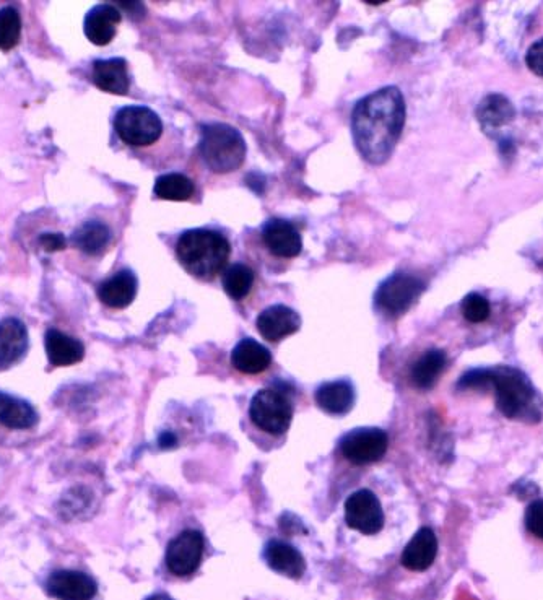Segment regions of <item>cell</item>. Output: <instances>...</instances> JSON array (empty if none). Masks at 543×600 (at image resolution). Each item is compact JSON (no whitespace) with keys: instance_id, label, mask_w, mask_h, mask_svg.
Wrapping results in <instances>:
<instances>
[{"instance_id":"6da1fadb","label":"cell","mask_w":543,"mask_h":600,"mask_svg":"<svg viewBox=\"0 0 543 600\" xmlns=\"http://www.w3.org/2000/svg\"><path fill=\"white\" fill-rule=\"evenodd\" d=\"M407 106L397 87H384L358 101L352 113L353 142L371 165H383L399 144Z\"/></svg>"},{"instance_id":"7a4b0ae2","label":"cell","mask_w":543,"mask_h":600,"mask_svg":"<svg viewBox=\"0 0 543 600\" xmlns=\"http://www.w3.org/2000/svg\"><path fill=\"white\" fill-rule=\"evenodd\" d=\"M459 391L495 389L496 405L504 417L519 422L537 423L542 420L543 402L539 392L524 371L513 366L477 368L462 374L457 383Z\"/></svg>"},{"instance_id":"3957f363","label":"cell","mask_w":543,"mask_h":600,"mask_svg":"<svg viewBox=\"0 0 543 600\" xmlns=\"http://www.w3.org/2000/svg\"><path fill=\"white\" fill-rule=\"evenodd\" d=\"M230 254V241L222 233L205 228L184 231L176 243L178 261L197 279H215L225 269Z\"/></svg>"},{"instance_id":"277c9868","label":"cell","mask_w":543,"mask_h":600,"mask_svg":"<svg viewBox=\"0 0 543 600\" xmlns=\"http://www.w3.org/2000/svg\"><path fill=\"white\" fill-rule=\"evenodd\" d=\"M199 152L213 173L226 174L243 166L248 147L238 129L215 122L200 127Z\"/></svg>"},{"instance_id":"5b68a950","label":"cell","mask_w":543,"mask_h":600,"mask_svg":"<svg viewBox=\"0 0 543 600\" xmlns=\"http://www.w3.org/2000/svg\"><path fill=\"white\" fill-rule=\"evenodd\" d=\"M114 129L124 144L131 147H148L160 139L163 134V122L160 116L147 106H124L116 113Z\"/></svg>"},{"instance_id":"8992f818","label":"cell","mask_w":543,"mask_h":600,"mask_svg":"<svg viewBox=\"0 0 543 600\" xmlns=\"http://www.w3.org/2000/svg\"><path fill=\"white\" fill-rule=\"evenodd\" d=\"M425 288L426 283L415 275L394 274L379 285L374 305L387 318H399L412 308Z\"/></svg>"},{"instance_id":"52a82bcc","label":"cell","mask_w":543,"mask_h":600,"mask_svg":"<svg viewBox=\"0 0 543 600\" xmlns=\"http://www.w3.org/2000/svg\"><path fill=\"white\" fill-rule=\"evenodd\" d=\"M249 415L259 430L270 435H282L292 423V402L282 391L262 389L252 397Z\"/></svg>"},{"instance_id":"ba28073f","label":"cell","mask_w":543,"mask_h":600,"mask_svg":"<svg viewBox=\"0 0 543 600\" xmlns=\"http://www.w3.org/2000/svg\"><path fill=\"white\" fill-rule=\"evenodd\" d=\"M339 448L352 464L366 466L383 459L389 448V436L381 428H357L340 440Z\"/></svg>"},{"instance_id":"9c48e42d","label":"cell","mask_w":543,"mask_h":600,"mask_svg":"<svg viewBox=\"0 0 543 600\" xmlns=\"http://www.w3.org/2000/svg\"><path fill=\"white\" fill-rule=\"evenodd\" d=\"M345 521L360 534L374 535L384 527L383 506L371 490H358L345 503Z\"/></svg>"},{"instance_id":"30bf717a","label":"cell","mask_w":543,"mask_h":600,"mask_svg":"<svg viewBox=\"0 0 543 600\" xmlns=\"http://www.w3.org/2000/svg\"><path fill=\"white\" fill-rule=\"evenodd\" d=\"M204 535L184 531L176 535L166 548V566L174 576H189L199 568L204 555Z\"/></svg>"},{"instance_id":"8fae6325","label":"cell","mask_w":543,"mask_h":600,"mask_svg":"<svg viewBox=\"0 0 543 600\" xmlns=\"http://www.w3.org/2000/svg\"><path fill=\"white\" fill-rule=\"evenodd\" d=\"M46 591L57 600H93L98 584L82 571L59 570L49 576Z\"/></svg>"},{"instance_id":"7c38bea8","label":"cell","mask_w":543,"mask_h":600,"mask_svg":"<svg viewBox=\"0 0 543 600\" xmlns=\"http://www.w3.org/2000/svg\"><path fill=\"white\" fill-rule=\"evenodd\" d=\"M262 240L270 253L282 259H293L303 251V238L293 223L272 218L262 228Z\"/></svg>"},{"instance_id":"4fadbf2b","label":"cell","mask_w":543,"mask_h":600,"mask_svg":"<svg viewBox=\"0 0 543 600\" xmlns=\"http://www.w3.org/2000/svg\"><path fill=\"white\" fill-rule=\"evenodd\" d=\"M30 347L28 329L20 319L0 321V371L9 370L27 355Z\"/></svg>"},{"instance_id":"5bb4252c","label":"cell","mask_w":543,"mask_h":600,"mask_svg":"<svg viewBox=\"0 0 543 600\" xmlns=\"http://www.w3.org/2000/svg\"><path fill=\"white\" fill-rule=\"evenodd\" d=\"M257 331L269 342H280L288 335L300 331L301 318L295 309L274 305L264 309L256 321Z\"/></svg>"},{"instance_id":"9a60e30c","label":"cell","mask_w":543,"mask_h":600,"mask_svg":"<svg viewBox=\"0 0 543 600\" xmlns=\"http://www.w3.org/2000/svg\"><path fill=\"white\" fill-rule=\"evenodd\" d=\"M121 20V10L116 5H96L85 17L83 31H85L88 41H92L95 46H106L114 40L116 30H118L116 27Z\"/></svg>"},{"instance_id":"2e32d148","label":"cell","mask_w":543,"mask_h":600,"mask_svg":"<svg viewBox=\"0 0 543 600\" xmlns=\"http://www.w3.org/2000/svg\"><path fill=\"white\" fill-rule=\"evenodd\" d=\"M92 80L100 90L113 95H127L131 90L127 61L122 57L98 59L93 62Z\"/></svg>"},{"instance_id":"e0dca14e","label":"cell","mask_w":543,"mask_h":600,"mask_svg":"<svg viewBox=\"0 0 543 600\" xmlns=\"http://www.w3.org/2000/svg\"><path fill=\"white\" fill-rule=\"evenodd\" d=\"M137 288H139V280L134 272L122 269L101 283L98 287V298L108 308L124 309L132 305V301L137 296Z\"/></svg>"},{"instance_id":"ac0fdd59","label":"cell","mask_w":543,"mask_h":600,"mask_svg":"<svg viewBox=\"0 0 543 600\" xmlns=\"http://www.w3.org/2000/svg\"><path fill=\"white\" fill-rule=\"evenodd\" d=\"M438 555V539L430 527H422L413 535L404 552L402 565L410 571H426L435 563Z\"/></svg>"},{"instance_id":"d6986e66","label":"cell","mask_w":543,"mask_h":600,"mask_svg":"<svg viewBox=\"0 0 543 600\" xmlns=\"http://www.w3.org/2000/svg\"><path fill=\"white\" fill-rule=\"evenodd\" d=\"M516 118V109L513 103L501 95V93H491L485 96L477 108V119L482 126L485 134L496 135L501 127L506 126L509 122H513Z\"/></svg>"},{"instance_id":"ffe728a7","label":"cell","mask_w":543,"mask_h":600,"mask_svg":"<svg viewBox=\"0 0 543 600\" xmlns=\"http://www.w3.org/2000/svg\"><path fill=\"white\" fill-rule=\"evenodd\" d=\"M269 568L287 578L300 579L306 571V561L295 547L280 540H272L264 550Z\"/></svg>"},{"instance_id":"44dd1931","label":"cell","mask_w":543,"mask_h":600,"mask_svg":"<svg viewBox=\"0 0 543 600\" xmlns=\"http://www.w3.org/2000/svg\"><path fill=\"white\" fill-rule=\"evenodd\" d=\"M44 347L48 353L49 363L53 366L75 365L85 357V347L82 342L57 329H48L44 335Z\"/></svg>"},{"instance_id":"7402d4cb","label":"cell","mask_w":543,"mask_h":600,"mask_svg":"<svg viewBox=\"0 0 543 600\" xmlns=\"http://www.w3.org/2000/svg\"><path fill=\"white\" fill-rule=\"evenodd\" d=\"M231 363L239 373H264L272 363V353L257 340L243 339L231 352Z\"/></svg>"},{"instance_id":"603a6c76","label":"cell","mask_w":543,"mask_h":600,"mask_svg":"<svg viewBox=\"0 0 543 600\" xmlns=\"http://www.w3.org/2000/svg\"><path fill=\"white\" fill-rule=\"evenodd\" d=\"M38 423L35 407L27 400L0 392V425L12 430H28Z\"/></svg>"},{"instance_id":"cb8c5ba5","label":"cell","mask_w":543,"mask_h":600,"mask_svg":"<svg viewBox=\"0 0 543 600\" xmlns=\"http://www.w3.org/2000/svg\"><path fill=\"white\" fill-rule=\"evenodd\" d=\"M316 402L327 414L345 415L355 404V391L347 381L322 384L316 391Z\"/></svg>"},{"instance_id":"d4e9b609","label":"cell","mask_w":543,"mask_h":600,"mask_svg":"<svg viewBox=\"0 0 543 600\" xmlns=\"http://www.w3.org/2000/svg\"><path fill=\"white\" fill-rule=\"evenodd\" d=\"M446 361H448L446 353L438 348L423 353L422 358L413 365L412 374H410L413 386L423 389V391L435 386L439 376L446 368Z\"/></svg>"},{"instance_id":"484cf974","label":"cell","mask_w":543,"mask_h":600,"mask_svg":"<svg viewBox=\"0 0 543 600\" xmlns=\"http://www.w3.org/2000/svg\"><path fill=\"white\" fill-rule=\"evenodd\" d=\"M111 241V230L105 223L87 222L77 228L72 235V243L75 248L88 256H98L105 251Z\"/></svg>"},{"instance_id":"4316f807","label":"cell","mask_w":543,"mask_h":600,"mask_svg":"<svg viewBox=\"0 0 543 600\" xmlns=\"http://www.w3.org/2000/svg\"><path fill=\"white\" fill-rule=\"evenodd\" d=\"M153 192L161 200L184 202L194 196L196 186L192 183V179L187 178L186 174L168 173L158 176L155 186H153Z\"/></svg>"},{"instance_id":"83f0119b","label":"cell","mask_w":543,"mask_h":600,"mask_svg":"<svg viewBox=\"0 0 543 600\" xmlns=\"http://www.w3.org/2000/svg\"><path fill=\"white\" fill-rule=\"evenodd\" d=\"M252 285H254V272L251 267L241 262H236L233 266L226 269L223 274V288H225L226 295L233 298V300H243L251 292Z\"/></svg>"},{"instance_id":"f1b7e54d","label":"cell","mask_w":543,"mask_h":600,"mask_svg":"<svg viewBox=\"0 0 543 600\" xmlns=\"http://www.w3.org/2000/svg\"><path fill=\"white\" fill-rule=\"evenodd\" d=\"M22 36V17L14 7L0 9V49L10 51Z\"/></svg>"},{"instance_id":"f546056e","label":"cell","mask_w":543,"mask_h":600,"mask_svg":"<svg viewBox=\"0 0 543 600\" xmlns=\"http://www.w3.org/2000/svg\"><path fill=\"white\" fill-rule=\"evenodd\" d=\"M462 316L472 324H480L490 318L491 308L485 296L480 293H469L462 300Z\"/></svg>"},{"instance_id":"4dcf8cb0","label":"cell","mask_w":543,"mask_h":600,"mask_svg":"<svg viewBox=\"0 0 543 600\" xmlns=\"http://www.w3.org/2000/svg\"><path fill=\"white\" fill-rule=\"evenodd\" d=\"M526 527L530 534L543 540V500L530 503L526 511Z\"/></svg>"},{"instance_id":"1f68e13d","label":"cell","mask_w":543,"mask_h":600,"mask_svg":"<svg viewBox=\"0 0 543 600\" xmlns=\"http://www.w3.org/2000/svg\"><path fill=\"white\" fill-rule=\"evenodd\" d=\"M526 64L535 75L543 77V38L530 46L526 54Z\"/></svg>"},{"instance_id":"d6a6232c","label":"cell","mask_w":543,"mask_h":600,"mask_svg":"<svg viewBox=\"0 0 543 600\" xmlns=\"http://www.w3.org/2000/svg\"><path fill=\"white\" fill-rule=\"evenodd\" d=\"M40 244L46 253H56L66 249L67 241L61 233H44L40 236Z\"/></svg>"},{"instance_id":"836d02e7","label":"cell","mask_w":543,"mask_h":600,"mask_svg":"<svg viewBox=\"0 0 543 600\" xmlns=\"http://www.w3.org/2000/svg\"><path fill=\"white\" fill-rule=\"evenodd\" d=\"M176 443H178V440H176V436H174L173 433H163V435H161V448H173V446H176Z\"/></svg>"},{"instance_id":"e575fe53","label":"cell","mask_w":543,"mask_h":600,"mask_svg":"<svg viewBox=\"0 0 543 600\" xmlns=\"http://www.w3.org/2000/svg\"><path fill=\"white\" fill-rule=\"evenodd\" d=\"M147 600H173L170 596H166V594H153V596L148 597Z\"/></svg>"}]
</instances>
